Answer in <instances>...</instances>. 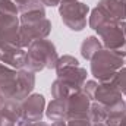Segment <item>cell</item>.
Returning <instances> with one entry per match:
<instances>
[{
    "instance_id": "13",
    "label": "cell",
    "mask_w": 126,
    "mask_h": 126,
    "mask_svg": "<svg viewBox=\"0 0 126 126\" xmlns=\"http://www.w3.org/2000/svg\"><path fill=\"white\" fill-rule=\"evenodd\" d=\"M95 126H103V125H100V123H98V125H95Z\"/></svg>"
},
{
    "instance_id": "11",
    "label": "cell",
    "mask_w": 126,
    "mask_h": 126,
    "mask_svg": "<svg viewBox=\"0 0 126 126\" xmlns=\"http://www.w3.org/2000/svg\"><path fill=\"white\" fill-rule=\"evenodd\" d=\"M44 4H47V6H56L57 3H59V0H41Z\"/></svg>"
},
{
    "instance_id": "3",
    "label": "cell",
    "mask_w": 126,
    "mask_h": 126,
    "mask_svg": "<svg viewBox=\"0 0 126 126\" xmlns=\"http://www.w3.org/2000/svg\"><path fill=\"white\" fill-rule=\"evenodd\" d=\"M122 57L119 51L114 50H103L98 51L95 54L94 60H93V73L95 78L100 79H110L111 76H114V70L119 69L122 66Z\"/></svg>"
},
{
    "instance_id": "6",
    "label": "cell",
    "mask_w": 126,
    "mask_h": 126,
    "mask_svg": "<svg viewBox=\"0 0 126 126\" xmlns=\"http://www.w3.org/2000/svg\"><path fill=\"white\" fill-rule=\"evenodd\" d=\"M43 106H44V97L43 95H32V97H30L27 100V103L24 104V107H22L24 119H28V120H32V122L41 119Z\"/></svg>"
},
{
    "instance_id": "7",
    "label": "cell",
    "mask_w": 126,
    "mask_h": 126,
    "mask_svg": "<svg viewBox=\"0 0 126 126\" xmlns=\"http://www.w3.org/2000/svg\"><path fill=\"white\" fill-rule=\"evenodd\" d=\"M66 113H67V101H63V100L53 101L48 106V110H47V116L51 120H56V122L63 119L66 116Z\"/></svg>"
},
{
    "instance_id": "5",
    "label": "cell",
    "mask_w": 126,
    "mask_h": 126,
    "mask_svg": "<svg viewBox=\"0 0 126 126\" xmlns=\"http://www.w3.org/2000/svg\"><path fill=\"white\" fill-rule=\"evenodd\" d=\"M25 57L27 54L13 43H0V60H3L4 63L21 67L25 63Z\"/></svg>"
},
{
    "instance_id": "14",
    "label": "cell",
    "mask_w": 126,
    "mask_h": 126,
    "mask_svg": "<svg viewBox=\"0 0 126 126\" xmlns=\"http://www.w3.org/2000/svg\"><path fill=\"white\" fill-rule=\"evenodd\" d=\"M64 1H66V3H67V1H69V0H64Z\"/></svg>"
},
{
    "instance_id": "10",
    "label": "cell",
    "mask_w": 126,
    "mask_h": 126,
    "mask_svg": "<svg viewBox=\"0 0 126 126\" xmlns=\"http://www.w3.org/2000/svg\"><path fill=\"white\" fill-rule=\"evenodd\" d=\"M18 7L12 0H0V15L3 16H16Z\"/></svg>"
},
{
    "instance_id": "12",
    "label": "cell",
    "mask_w": 126,
    "mask_h": 126,
    "mask_svg": "<svg viewBox=\"0 0 126 126\" xmlns=\"http://www.w3.org/2000/svg\"><path fill=\"white\" fill-rule=\"evenodd\" d=\"M120 126H126V117L123 119V122H122V125H120Z\"/></svg>"
},
{
    "instance_id": "8",
    "label": "cell",
    "mask_w": 126,
    "mask_h": 126,
    "mask_svg": "<svg viewBox=\"0 0 126 126\" xmlns=\"http://www.w3.org/2000/svg\"><path fill=\"white\" fill-rule=\"evenodd\" d=\"M98 51H100V43H98V40L95 37H90L82 43L81 53H82V56L85 59H93Z\"/></svg>"
},
{
    "instance_id": "1",
    "label": "cell",
    "mask_w": 126,
    "mask_h": 126,
    "mask_svg": "<svg viewBox=\"0 0 126 126\" xmlns=\"http://www.w3.org/2000/svg\"><path fill=\"white\" fill-rule=\"evenodd\" d=\"M34 85V76L27 72H12L10 69L0 66V94L7 100H22Z\"/></svg>"
},
{
    "instance_id": "4",
    "label": "cell",
    "mask_w": 126,
    "mask_h": 126,
    "mask_svg": "<svg viewBox=\"0 0 126 126\" xmlns=\"http://www.w3.org/2000/svg\"><path fill=\"white\" fill-rule=\"evenodd\" d=\"M87 12L88 7L82 3H64L60 7V15L64 24L73 30V31H81L84 30L85 24H87Z\"/></svg>"
},
{
    "instance_id": "2",
    "label": "cell",
    "mask_w": 126,
    "mask_h": 126,
    "mask_svg": "<svg viewBox=\"0 0 126 126\" xmlns=\"http://www.w3.org/2000/svg\"><path fill=\"white\" fill-rule=\"evenodd\" d=\"M57 56L53 44L46 40H37L31 44L30 53L25 57V64L32 70H41L56 64Z\"/></svg>"
},
{
    "instance_id": "9",
    "label": "cell",
    "mask_w": 126,
    "mask_h": 126,
    "mask_svg": "<svg viewBox=\"0 0 126 126\" xmlns=\"http://www.w3.org/2000/svg\"><path fill=\"white\" fill-rule=\"evenodd\" d=\"M0 126H13L18 120L15 107L7 106L6 109H0Z\"/></svg>"
}]
</instances>
